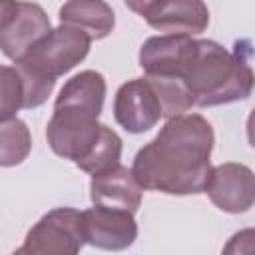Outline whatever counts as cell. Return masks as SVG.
Listing matches in <instances>:
<instances>
[{"mask_svg":"<svg viewBox=\"0 0 255 255\" xmlns=\"http://www.w3.org/2000/svg\"><path fill=\"white\" fill-rule=\"evenodd\" d=\"M141 183L135 179L133 171L124 167L122 163L92 175L90 181V197L96 205L128 209L135 213L141 205Z\"/></svg>","mask_w":255,"mask_h":255,"instance_id":"12","label":"cell"},{"mask_svg":"<svg viewBox=\"0 0 255 255\" xmlns=\"http://www.w3.org/2000/svg\"><path fill=\"white\" fill-rule=\"evenodd\" d=\"M98 118L100 116L80 108H54V114L46 126V137L52 151L78 163L88 155L100 137L102 124Z\"/></svg>","mask_w":255,"mask_h":255,"instance_id":"5","label":"cell"},{"mask_svg":"<svg viewBox=\"0 0 255 255\" xmlns=\"http://www.w3.org/2000/svg\"><path fill=\"white\" fill-rule=\"evenodd\" d=\"M92 38L70 24H62L50 30L40 42H36L16 64L56 80L80 64L90 52Z\"/></svg>","mask_w":255,"mask_h":255,"instance_id":"3","label":"cell"},{"mask_svg":"<svg viewBox=\"0 0 255 255\" xmlns=\"http://www.w3.org/2000/svg\"><path fill=\"white\" fill-rule=\"evenodd\" d=\"M193 38L187 34H163L147 38L139 50V68L145 76H177L189 58Z\"/></svg>","mask_w":255,"mask_h":255,"instance_id":"11","label":"cell"},{"mask_svg":"<svg viewBox=\"0 0 255 255\" xmlns=\"http://www.w3.org/2000/svg\"><path fill=\"white\" fill-rule=\"evenodd\" d=\"M120 157H122V139H120V135L112 128L102 124V131H100L98 141L88 151V155L82 157L76 165L82 171H86L90 175H96V173H102V171L118 165Z\"/></svg>","mask_w":255,"mask_h":255,"instance_id":"15","label":"cell"},{"mask_svg":"<svg viewBox=\"0 0 255 255\" xmlns=\"http://www.w3.org/2000/svg\"><path fill=\"white\" fill-rule=\"evenodd\" d=\"M104 98H106L104 76L94 70H84L64 84V88L60 90L54 102V108L70 106L100 116L104 108Z\"/></svg>","mask_w":255,"mask_h":255,"instance_id":"14","label":"cell"},{"mask_svg":"<svg viewBox=\"0 0 255 255\" xmlns=\"http://www.w3.org/2000/svg\"><path fill=\"white\" fill-rule=\"evenodd\" d=\"M60 22L84 30L92 40H102L114 30L116 16L104 0H68L60 8Z\"/></svg>","mask_w":255,"mask_h":255,"instance_id":"13","label":"cell"},{"mask_svg":"<svg viewBox=\"0 0 255 255\" xmlns=\"http://www.w3.org/2000/svg\"><path fill=\"white\" fill-rule=\"evenodd\" d=\"M193 104L201 108L239 102L251 96L255 72L245 56L229 52L213 40H195L181 70Z\"/></svg>","mask_w":255,"mask_h":255,"instance_id":"2","label":"cell"},{"mask_svg":"<svg viewBox=\"0 0 255 255\" xmlns=\"http://www.w3.org/2000/svg\"><path fill=\"white\" fill-rule=\"evenodd\" d=\"M155 0H124V4L131 10V12H135V14H139V16H143L147 10H149V6L153 4Z\"/></svg>","mask_w":255,"mask_h":255,"instance_id":"21","label":"cell"},{"mask_svg":"<svg viewBox=\"0 0 255 255\" xmlns=\"http://www.w3.org/2000/svg\"><path fill=\"white\" fill-rule=\"evenodd\" d=\"M163 108L159 96L147 78H135L120 86L114 100V118L129 133H143L151 129Z\"/></svg>","mask_w":255,"mask_h":255,"instance_id":"7","label":"cell"},{"mask_svg":"<svg viewBox=\"0 0 255 255\" xmlns=\"http://www.w3.org/2000/svg\"><path fill=\"white\" fill-rule=\"evenodd\" d=\"M32 139L26 124L18 118H10L2 122L0 128V163L4 167L18 165L26 159L30 151Z\"/></svg>","mask_w":255,"mask_h":255,"instance_id":"17","label":"cell"},{"mask_svg":"<svg viewBox=\"0 0 255 255\" xmlns=\"http://www.w3.org/2000/svg\"><path fill=\"white\" fill-rule=\"evenodd\" d=\"M50 32L42 6L24 0H0V48L10 60H20Z\"/></svg>","mask_w":255,"mask_h":255,"instance_id":"6","label":"cell"},{"mask_svg":"<svg viewBox=\"0 0 255 255\" xmlns=\"http://www.w3.org/2000/svg\"><path fill=\"white\" fill-rule=\"evenodd\" d=\"M247 139H249L251 147L255 149V108L247 118Z\"/></svg>","mask_w":255,"mask_h":255,"instance_id":"22","label":"cell"},{"mask_svg":"<svg viewBox=\"0 0 255 255\" xmlns=\"http://www.w3.org/2000/svg\"><path fill=\"white\" fill-rule=\"evenodd\" d=\"M86 239L90 245L110 251H122L129 247L137 237V223L128 209H116L96 205L84 211Z\"/></svg>","mask_w":255,"mask_h":255,"instance_id":"9","label":"cell"},{"mask_svg":"<svg viewBox=\"0 0 255 255\" xmlns=\"http://www.w3.org/2000/svg\"><path fill=\"white\" fill-rule=\"evenodd\" d=\"M0 80H2V104H0V112H2V122L16 118V112L20 108H24V84H22V76L18 72V68H10V66H2L0 68Z\"/></svg>","mask_w":255,"mask_h":255,"instance_id":"18","label":"cell"},{"mask_svg":"<svg viewBox=\"0 0 255 255\" xmlns=\"http://www.w3.org/2000/svg\"><path fill=\"white\" fill-rule=\"evenodd\" d=\"M205 193L217 209L245 213L255 203V173L243 163H221L211 167Z\"/></svg>","mask_w":255,"mask_h":255,"instance_id":"8","label":"cell"},{"mask_svg":"<svg viewBox=\"0 0 255 255\" xmlns=\"http://www.w3.org/2000/svg\"><path fill=\"white\" fill-rule=\"evenodd\" d=\"M84 243H88L84 211L56 207L28 231L24 245L14 255H74Z\"/></svg>","mask_w":255,"mask_h":255,"instance_id":"4","label":"cell"},{"mask_svg":"<svg viewBox=\"0 0 255 255\" xmlns=\"http://www.w3.org/2000/svg\"><path fill=\"white\" fill-rule=\"evenodd\" d=\"M213 128L199 114L169 118L133 157L131 171L143 189L169 195L205 191L211 173Z\"/></svg>","mask_w":255,"mask_h":255,"instance_id":"1","label":"cell"},{"mask_svg":"<svg viewBox=\"0 0 255 255\" xmlns=\"http://www.w3.org/2000/svg\"><path fill=\"white\" fill-rule=\"evenodd\" d=\"M145 78L155 88L161 108H163V116L167 120L175 118V116H183V114H187V110H191L195 106L193 98L181 78H177V76H145Z\"/></svg>","mask_w":255,"mask_h":255,"instance_id":"16","label":"cell"},{"mask_svg":"<svg viewBox=\"0 0 255 255\" xmlns=\"http://www.w3.org/2000/svg\"><path fill=\"white\" fill-rule=\"evenodd\" d=\"M16 68H18V72L22 76V84H24V108L32 110V108L42 106L48 100V96L52 94L56 80L46 78L42 74H36V72L28 70L20 64H16Z\"/></svg>","mask_w":255,"mask_h":255,"instance_id":"19","label":"cell"},{"mask_svg":"<svg viewBox=\"0 0 255 255\" xmlns=\"http://www.w3.org/2000/svg\"><path fill=\"white\" fill-rule=\"evenodd\" d=\"M223 253H255V229H243L235 233L223 247Z\"/></svg>","mask_w":255,"mask_h":255,"instance_id":"20","label":"cell"},{"mask_svg":"<svg viewBox=\"0 0 255 255\" xmlns=\"http://www.w3.org/2000/svg\"><path fill=\"white\" fill-rule=\"evenodd\" d=\"M145 22L163 34H201L209 26L203 0H155L143 14Z\"/></svg>","mask_w":255,"mask_h":255,"instance_id":"10","label":"cell"}]
</instances>
